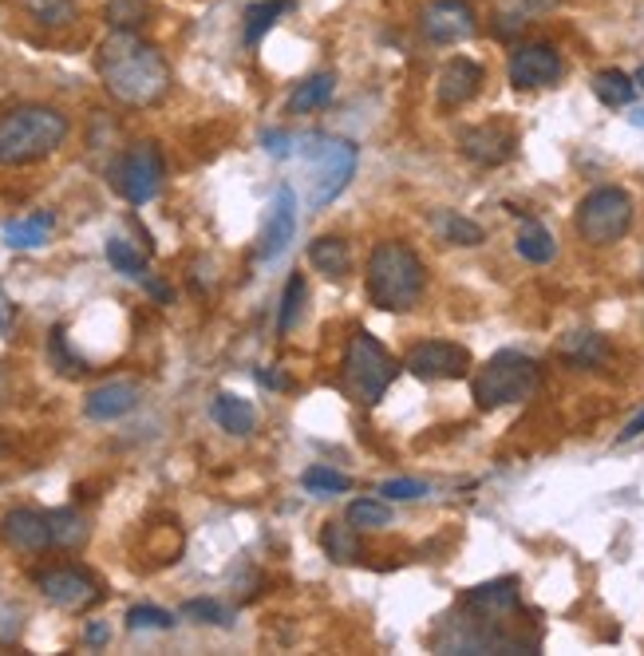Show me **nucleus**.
Segmentation results:
<instances>
[{
    "instance_id": "obj_1",
    "label": "nucleus",
    "mask_w": 644,
    "mask_h": 656,
    "mask_svg": "<svg viewBox=\"0 0 644 656\" xmlns=\"http://www.w3.org/2000/svg\"><path fill=\"white\" fill-rule=\"evenodd\" d=\"M107 95L123 107H155L170 92V63L135 28H115L95 56Z\"/></svg>"
},
{
    "instance_id": "obj_2",
    "label": "nucleus",
    "mask_w": 644,
    "mask_h": 656,
    "mask_svg": "<svg viewBox=\"0 0 644 656\" xmlns=\"http://www.w3.org/2000/svg\"><path fill=\"white\" fill-rule=\"evenodd\" d=\"M68 115L48 104H21L0 115V167H28L40 163L52 151H60L68 139Z\"/></svg>"
},
{
    "instance_id": "obj_3",
    "label": "nucleus",
    "mask_w": 644,
    "mask_h": 656,
    "mask_svg": "<svg viewBox=\"0 0 644 656\" xmlns=\"http://www.w3.org/2000/svg\"><path fill=\"white\" fill-rule=\"evenodd\" d=\"M427 289V270L407 241H380L368 258V301L384 313L416 309Z\"/></svg>"
},
{
    "instance_id": "obj_4",
    "label": "nucleus",
    "mask_w": 644,
    "mask_h": 656,
    "mask_svg": "<svg viewBox=\"0 0 644 656\" xmlns=\"http://www.w3.org/2000/svg\"><path fill=\"white\" fill-rule=\"evenodd\" d=\"M541 384V368L538 360H530L526 353H494L487 365L478 368L475 380H470V396L482 412H494V407H506V404H522V399H530Z\"/></svg>"
},
{
    "instance_id": "obj_5",
    "label": "nucleus",
    "mask_w": 644,
    "mask_h": 656,
    "mask_svg": "<svg viewBox=\"0 0 644 656\" xmlns=\"http://www.w3.org/2000/svg\"><path fill=\"white\" fill-rule=\"evenodd\" d=\"M301 158H309V175H312L309 206L324 210L329 202L341 199L344 187L353 182L360 151H356V143H348V139L309 135V139H301Z\"/></svg>"
},
{
    "instance_id": "obj_6",
    "label": "nucleus",
    "mask_w": 644,
    "mask_h": 656,
    "mask_svg": "<svg viewBox=\"0 0 644 656\" xmlns=\"http://www.w3.org/2000/svg\"><path fill=\"white\" fill-rule=\"evenodd\" d=\"M395 375H399V365H395V356L387 353L384 344L375 341L372 333H353L348 353H344V372H341L344 392H348L356 404L372 407L384 399V392L392 387Z\"/></svg>"
},
{
    "instance_id": "obj_7",
    "label": "nucleus",
    "mask_w": 644,
    "mask_h": 656,
    "mask_svg": "<svg viewBox=\"0 0 644 656\" xmlns=\"http://www.w3.org/2000/svg\"><path fill=\"white\" fill-rule=\"evenodd\" d=\"M633 199L621 187H597L577 206V234L589 246H613L633 229Z\"/></svg>"
},
{
    "instance_id": "obj_8",
    "label": "nucleus",
    "mask_w": 644,
    "mask_h": 656,
    "mask_svg": "<svg viewBox=\"0 0 644 656\" xmlns=\"http://www.w3.org/2000/svg\"><path fill=\"white\" fill-rule=\"evenodd\" d=\"M111 190L119 199H127L131 206H146L163 190V178H167V163H163V151L155 143H135L127 146L123 155L115 158L111 170Z\"/></svg>"
},
{
    "instance_id": "obj_9",
    "label": "nucleus",
    "mask_w": 644,
    "mask_h": 656,
    "mask_svg": "<svg viewBox=\"0 0 644 656\" xmlns=\"http://www.w3.org/2000/svg\"><path fill=\"white\" fill-rule=\"evenodd\" d=\"M36 585L40 594L63 609V613H87L95 605L104 601V585L95 582L92 573L80 570V565H52V570L36 573Z\"/></svg>"
},
{
    "instance_id": "obj_10",
    "label": "nucleus",
    "mask_w": 644,
    "mask_h": 656,
    "mask_svg": "<svg viewBox=\"0 0 644 656\" xmlns=\"http://www.w3.org/2000/svg\"><path fill=\"white\" fill-rule=\"evenodd\" d=\"M404 368L419 380H458V375H467L470 353L455 341H419L404 356Z\"/></svg>"
},
{
    "instance_id": "obj_11",
    "label": "nucleus",
    "mask_w": 644,
    "mask_h": 656,
    "mask_svg": "<svg viewBox=\"0 0 644 656\" xmlns=\"http://www.w3.org/2000/svg\"><path fill=\"white\" fill-rule=\"evenodd\" d=\"M419 32H424L431 44L470 40L478 32L470 0H431V4H424V12H419Z\"/></svg>"
},
{
    "instance_id": "obj_12",
    "label": "nucleus",
    "mask_w": 644,
    "mask_h": 656,
    "mask_svg": "<svg viewBox=\"0 0 644 656\" xmlns=\"http://www.w3.org/2000/svg\"><path fill=\"white\" fill-rule=\"evenodd\" d=\"M510 84L522 87V92H534V87H553L565 72L558 48L553 44H518L510 52Z\"/></svg>"
},
{
    "instance_id": "obj_13",
    "label": "nucleus",
    "mask_w": 644,
    "mask_h": 656,
    "mask_svg": "<svg viewBox=\"0 0 644 656\" xmlns=\"http://www.w3.org/2000/svg\"><path fill=\"white\" fill-rule=\"evenodd\" d=\"M293 234H297V194H293V187H277V194L270 202V214H265V226H261L258 258L261 261L281 258V253L289 250Z\"/></svg>"
},
{
    "instance_id": "obj_14",
    "label": "nucleus",
    "mask_w": 644,
    "mask_h": 656,
    "mask_svg": "<svg viewBox=\"0 0 644 656\" xmlns=\"http://www.w3.org/2000/svg\"><path fill=\"white\" fill-rule=\"evenodd\" d=\"M514 146H518V139L502 123H478L458 135V151H463L470 163H478V167H502V163L514 155Z\"/></svg>"
},
{
    "instance_id": "obj_15",
    "label": "nucleus",
    "mask_w": 644,
    "mask_h": 656,
    "mask_svg": "<svg viewBox=\"0 0 644 656\" xmlns=\"http://www.w3.org/2000/svg\"><path fill=\"white\" fill-rule=\"evenodd\" d=\"M0 538L16 553H44L52 546V530H48V514L32 511V506H16L0 518Z\"/></svg>"
},
{
    "instance_id": "obj_16",
    "label": "nucleus",
    "mask_w": 644,
    "mask_h": 656,
    "mask_svg": "<svg viewBox=\"0 0 644 656\" xmlns=\"http://www.w3.org/2000/svg\"><path fill=\"white\" fill-rule=\"evenodd\" d=\"M482 80H487V72H482V63L467 60V56H455V60L439 72V107H448V111H458V107H467L470 99H475L478 92H482Z\"/></svg>"
},
{
    "instance_id": "obj_17",
    "label": "nucleus",
    "mask_w": 644,
    "mask_h": 656,
    "mask_svg": "<svg viewBox=\"0 0 644 656\" xmlns=\"http://www.w3.org/2000/svg\"><path fill=\"white\" fill-rule=\"evenodd\" d=\"M139 407V384L131 380H111V384H99L95 392H87L84 399V412L99 424L107 419H123L127 412H135Z\"/></svg>"
},
{
    "instance_id": "obj_18",
    "label": "nucleus",
    "mask_w": 644,
    "mask_h": 656,
    "mask_svg": "<svg viewBox=\"0 0 644 656\" xmlns=\"http://www.w3.org/2000/svg\"><path fill=\"white\" fill-rule=\"evenodd\" d=\"M52 229H56L52 210H36V214H28V218L4 222L0 238H4V246H9V250H40L44 241L52 238Z\"/></svg>"
},
{
    "instance_id": "obj_19",
    "label": "nucleus",
    "mask_w": 644,
    "mask_h": 656,
    "mask_svg": "<svg viewBox=\"0 0 644 656\" xmlns=\"http://www.w3.org/2000/svg\"><path fill=\"white\" fill-rule=\"evenodd\" d=\"M558 356L570 368H582V372H589V368L609 365L613 348H609V341H605L601 333H570L565 341L558 344Z\"/></svg>"
},
{
    "instance_id": "obj_20",
    "label": "nucleus",
    "mask_w": 644,
    "mask_h": 656,
    "mask_svg": "<svg viewBox=\"0 0 644 656\" xmlns=\"http://www.w3.org/2000/svg\"><path fill=\"white\" fill-rule=\"evenodd\" d=\"M309 265L317 273H324L329 282H341L353 273V250L344 238H317L309 246Z\"/></svg>"
},
{
    "instance_id": "obj_21",
    "label": "nucleus",
    "mask_w": 644,
    "mask_h": 656,
    "mask_svg": "<svg viewBox=\"0 0 644 656\" xmlns=\"http://www.w3.org/2000/svg\"><path fill=\"white\" fill-rule=\"evenodd\" d=\"M214 424H218L222 431H229V436H250V431L258 428V412H253L250 399L234 396V392H222V396L214 399Z\"/></svg>"
},
{
    "instance_id": "obj_22",
    "label": "nucleus",
    "mask_w": 644,
    "mask_h": 656,
    "mask_svg": "<svg viewBox=\"0 0 644 656\" xmlns=\"http://www.w3.org/2000/svg\"><path fill=\"white\" fill-rule=\"evenodd\" d=\"M333 87H336V75L333 72H317L309 75L305 84H297L289 92V115H309L317 111V107H324L329 99H333Z\"/></svg>"
},
{
    "instance_id": "obj_23",
    "label": "nucleus",
    "mask_w": 644,
    "mask_h": 656,
    "mask_svg": "<svg viewBox=\"0 0 644 656\" xmlns=\"http://www.w3.org/2000/svg\"><path fill=\"white\" fill-rule=\"evenodd\" d=\"M48 530H52V546L60 550H80L87 542V518L72 506H60V511H48Z\"/></svg>"
},
{
    "instance_id": "obj_24",
    "label": "nucleus",
    "mask_w": 644,
    "mask_h": 656,
    "mask_svg": "<svg viewBox=\"0 0 644 656\" xmlns=\"http://www.w3.org/2000/svg\"><path fill=\"white\" fill-rule=\"evenodd\" d=\"M321 546H324V553H329L333 562L348 565V562H356V558H360V530H356L348 518L329 522V526L321 530Z\"/></svg>"
},
{
    "instance_id": "obj_25",
    "label": "nucleus",
    "mask_w": 644,
    "mask_h": 656,
    "mask_svg": "<svg viewBox=\"0 0 644 656\" xmlns=\"http://www.w3.org/2000/svg\"><path fill=\"white\" fill-rule=\"evenodd\" d=\"M593 95L605 107H629L636 99V80L624 75L621 68H605V72L593 75Z\"/></svg>"
},
{
    "instance_id": "obj_26",
    "label": "nucleus",
    "mask_w": 644,
    "mask_h": 656,
    "mask_svg": "<svg viewBox=\"0 0 644 656\" xmlns=\"http://www.w3.org/2000/svg\"><path fill=\"white\" fill-rule=\"evenodd\" d=\"M431 226L443 234V241H451V246H482V226L478 222H470V218H463L458 210H436L431 214Z\"/></svg>"
},
{
    "instance_id": "obj_27",
    "label": "nucleus",
    "mask_w": 644,
    "mask_h": 656,
    "mask_svg": "<svg viewBox=\"0 0 644 656\" xmlns=\"http://www.w3.org/2000/svg\"><path fill=\"white\" fill-rule=\"evenodd\" d=\"M305 305H309V285H305V273H293L281 293V313H277V333L289 336L305 317Z\"/></svg>"
},
{
    "instance_id": "obj_28",
    "label": "nucleus",
    "mask_w": 644,
    "mask_h": 656,
    "mask_svg": "<svg viewBox=\"0 0 644 656\" xmlns=\"http://www.w3.org/2000/svg\"><path fill=\"white\" fill-rule=\"evenodd\" d=\"M518 253L526 261H534V265H550L553 253H558V241H553V234L541 222L526 218L518 229Z\"/></svg>"
},
{
    "instance_id": "obj_29",
    "label": "nucleus",
    "mask_w": 644,
    "mask_h": 656,
    "mask_svg": "<svg viewBox=\"0 0 644 656\" xmlns=\"http://www.w3.org/2000/svg\"><path fill=\"white\" fill-rule=\"evenodd\" d=\"M293 9V0H261V4H250L246 9V44L250 48H258L261 36L277 24V16H285V12Z\"/></svg>"
},
{
    "instance_id": "obj_30",
    "label": "nucleus",
    "mask_w": 644,
    "mask_h": 656,
    "mask_svg": "<svg viewBox=\"0 0 644 656\" xmlns=\"http://www.w3.org/2000/svg\"><path fill=\"white\" fill-rule=\"evenodd\" d=\"M107 261L115 265V273H123L131 282H146V258L131 246L127 238H107Z\"/></svg>"
},
{
    "instance_id": "obj_31",
    "label": "nucleus",
    "mask_w": 644,
    "mask_h": 656,
    "mask_svg": "<svg viewBox=\"0 0 644 656\" xmlns=\"http://www.w3.org/2000/svg\"><path fill=\"white\" fill-rule=\"evenodd\" d=\"M344 518L353 522L356 530H384V526H392V506H387V499H356Z\"/></svg>"
},
{
    "instance_id": "obj_32",
    "label": "nucleus",
    "mask_w": 644,
    "mask_h": 656,
    "mask_svg": "<svg viewBox=\"0 0 644 656\" xmlns=\"http://www.w3.org/2000/svg\"><path fill=\"white\" fill-rule=\"evenodd\" d=\"M24 12L44 28H68L75 21V0H24Z\"/></svg>"
},
{
    "instance_id": "obj_33",
    "label": "nucleus",
    "mask_w": 644,
    "mask_h": 656,
    "mask_svg": "<svg viewBox=\"0 0 644 656\" xmlns=\"http://www.w3.org/2000/svg\"><path fill=\"white\" fill-rule=\"evenodd\" d=\"M48 353H52V365L60 375H84L87 372V360L68 348V333H63V329H52V336H48Z\"/></svg>"
},
{
    "instance_id": "obj_34",
    "label": "nucleus",
    "mask_w": 644,
    "mask_h": 656,
    "mask_svg": "<svg viewBox=\"0 0 644 656\" xmlns=\"http://www.w3.org/2000/svg\"><path fill=\"white\" fill-rule=\"evenodd\" d=\"M301 482H305V490H312V494H344V490H353V479H348V475L329 470V467H309Z\"/></svg>"
},
{
    "instance_id": "obj_35",
    "label": "nucleus",
    "mask_w": 644,
    "mask_h": 656,
    "mask_svg": "<svg viewBox=\"0 0 644 656\" xmlns=\"http://www.w3.org/2000/svg\"><path fill=\"white\" fill-rule=\"evenodd\" d=\"M175 625V613L158 609V605H131L127 609V629H170Z\"/></svg>"
},
{
    "instance_id": "obj_36",
    "label": "nucleus",
    "mask_w": 644,
    "mask_h": 656,
    "mask_svg": "<svg viewBox=\"0 0 644 656\" xmlns=\"http://www.w3.org/2000/svg\"><path fill=\"white\" fill-rule=\"evenodd\" d=\"M182 617L198 621V625H229V609H222L218 601H210V597H194V601L182 605Z\"/></svg>"
},
{
    "instance_id": "obj_37",
    "label": "nucleus",
    "mask_w": 644,
    "mask_h": 656,
    "mask_svg": "<svg viewBox=\"0 0 644 656\" xmlns=\"http://www.w3.org/2000/svg\"><path fill=\"white\" fill-rule=\"evenodd\" d=\"M387 502H412V499H424L427 494V482L424 479H392L380 487Z\"/></svg>"
},
{
    "instance_id": "obj_38",
    "label": "nucleus",
    "mask_w": 644,
    "mask_h": 656,
    "mask_svg": "<svg viewBox=\"0 0 644 656\" xmlns=\"http://www.w3.org/2000/svg\"><path fill=\"white\" fill-rule=\"evenodd\" d=\"M115 28H135V21L143 16V0H111V9H107Z\"/></svg>"
},
{
    "instance_id": "obj_39",
    "label": "nucleus",
    "mask_w": 644,
    "mask_h": 656,
    "mask_svg": "<svg viewBox=\"0 0 644 656\" xmlns=\"http://www.w3.org/2000/svg\"><path fill=\"white\" fill-rule=\"evenodd\" d=\"M293 143H297V139L285 135V131H265V135H261V146H265L273 158H289L293 155Z\"/></svg>"
},
{
    "instance_id": "obj_40",
    "label": "nucleus",
    "mask_w": 644,
    "mask_h": 656,
    "mask_svg": "<svg viewBox=\"0 0 644 656\" xmlns=\"http://www.w3.org/2000/svg\"><path fill=\"white\" fill-rule=\"evenodd\" d=\"M494 21H499V24H494V32H499L502 40H514V36L526 28V21H522V16H514V12H499Z\"/></svg>"
},
{
    "instance_id": "obj_41",
    "label": "nucleus",
    "mask_w": 644,
    "mask_h": 656,
    "mask_svg": "<svg viewBox=\"0 0 644 656\" xmlns=\"http://www.w3.org/2000/svg\"><path fill=\"white\" fill-rule=\"evenodd\" d=\"M84 641L92 648H99V645H107V641H111V629L104 625V621H92V625L84 629Z\"/></svg>"
},
{
    "instance_id": "obj_42",
    "label": "nucleus",
    "mask_w": 644,
    "mask_h": 656,
    "mask_svg": "<svg viewBox=\"0 0 644 656\" xmlns=\"http://www.w3.org/2000/svg\"><path fill=\"white\" fill-rule=\"evenodd\" d=\"M258 384H265V387H273V392H289V375H281V372H270V368H261L258 372Z\"/></svg>"
},
{
    "instance_id": "obj_43",
    "label": "nucleus",
    "mask_w": 644,
    "mask_h": 656,
    "mask_svg": "<svg viewBox=\"0 0 644 656\" xmlns=\"http://www.w3.org/2000/svg\"><path fill=\"white\" fill-rule=\"evenodd\" d=\"M636 436H644V407H641V412H636L633 419H629V424H624L621 436H617V443H633Z\"/></svg>"
},
{
    "instance_id": "obj_44",
    "label": "nucleus",
    "mask_w": 644,
    "mask_h": 656,
    "mask_svg": "<svg viewBox=\"0 0 644 656\" xmlns=\"http://www.w3.org/2000/svg\"><path fill=\"white\" fill-rule=\"evenodd\" d=\"M561 0H526V9H534V12H550V9H558Z\"/></svg>"
},
{
    "instance_id": "obj_45",
    "label": "nucleus",
    "mask_w": 644,
    "mask_h": 656,
    "mask_svg": "<svg viewBox=\"0 0 644 656\" xmlns=\"http://www.w3.org/2000/svg\"><path fill=\"white\" fill-rule=\"evenodd\" d=\"M9 317H12V305L4 301V297H0V333H4V329H9Z\"/></svg>"
},
{
    "instance_id": "obj_46",
    "label": "nucleus",
    "mask_w": 644,
    "mask_h": 656,
    "mask_svg": "<svg viewBox=\"0 0 644 656\" xmlns=\"http://www.w3.org/2000/svg\"><path fill=\"white\" fill-rule=\"evenodd\" d=\"M633 80H636V87H644V68H641V72L633 75Z\"/></svg>"
},
{
    "instance_id": "obj_47",
    "label": "nucleus",
    "mask_w": 644,
    "mask_h": 656,
    "mask_svg": "<svg viewBox=\"0 0 644 656\" xmlns=\"http://www.w3.org/2000/svg\"><path fill=\"white\" fill-rule=\"evenodd\" d=\"M0 458H4V439H0Z\"/></svg>"
}]
</instances>
